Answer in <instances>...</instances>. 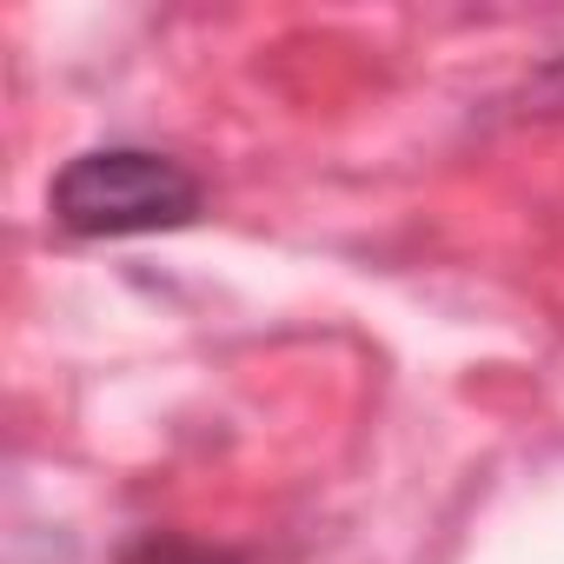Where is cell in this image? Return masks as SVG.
Wrapping results in <instances>:
<instances>
[{"instance_id":"obj_1","label":"cell","mask_w":564,"mask_h":564,"mask_svg":"<svg viewBox=\"0 0 564 564\" xmlns=\"http://www.w3.org/2000/svg\"><path fill=\"white\" fill-rule=\"evenodd\" d=\"M47 213L61 232L74 239H147V232H180L206 213V180L160 153V147H87L74 153L54 186H47Z\"/></svg>"}]
</instances>
